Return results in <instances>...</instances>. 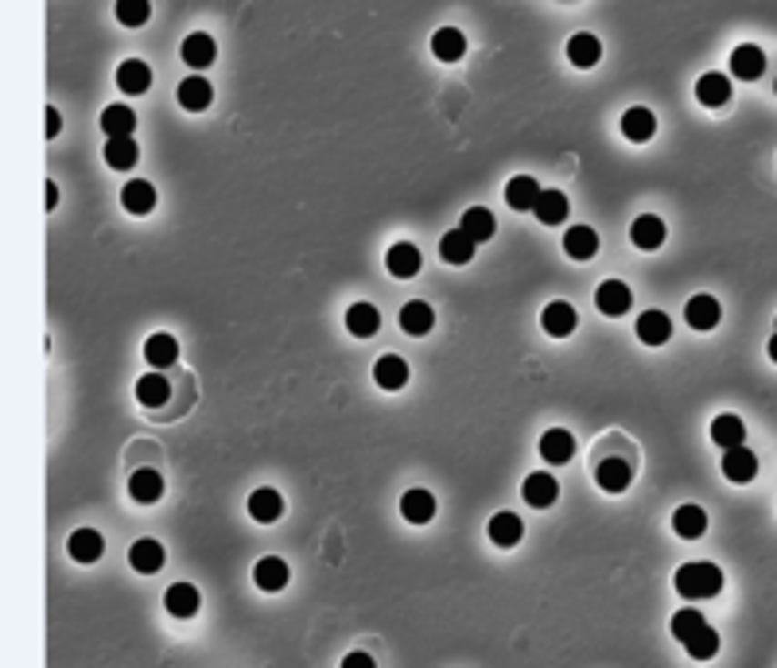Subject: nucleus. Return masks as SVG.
I'll return each instance as SVG.
<instances>
[{
    "label": "nucleus",
    "instance_id": "nucleus-41",
    "mask_svg": "<svg viewBox=\"0 0 777 668\" xmlns=\"http://www.w3.org/2000/svg\"><path fill=\"white\" fill-rule=\"evenodd\" d=\"M532 214H537V222H544V226H560L568 218V198L560 191H540V202Z\"/></svg>",
    "mask_w": 777,
    "mask_h": 668
},
{
    "label": "nucleus",
    "instance_id": "nucleus-8",
    "mask_svg": "<svg viewBox=\"0 0 777 668\" xmlns=\"http://www.w3.org/2000/svg\"><path fill=\"white\" fill-rule=\"evenodd\" d=\"M711 440L723 447V451H735V447H746V424L735 412H723L711 420Z\"/></svg>",
    "mask_w": 777,
    "mask_h": 668
},
{
    "label": "nucleus",
    "instance_id": "nucleus-44",
    "mask_svg": "<svg viewBox=\"0 0 777 668\" xmlns=\"http://www.w3.org/2000/svg\"><path fill=\"white\" fill-rule=\"evenodd\" d=\"M684 649H688V657H692V661H711L715 653H719V633L711 626H703Z\"/></svg>",
    "mask_w": 777,
    "mask_h": 668
},
{
    "label": "nucleus",
    "instance_id": "nucleus-45",
    "mask_svg": "<svg viewBox=\"0 0 777 668\" xmlns=\"http://www.w3.org/2000/svg\"><path fill=\"white\" fill-rule=\"evenodd\" d=\"M148 16H152V5H148V0H121V5H117V20H121L125 27H140Z\"/></svg>",
    "mask_w": 777,
    "mask_h": 668
},
{
    "label": "nucleus",
    "instance_id": "nucleus-3",
    "mask_svg": "<svg viewBox=\"0 0 777 668\" xmlns=\"http://www.w3.org/2000/svg\"><path fill=\"white\" fill-rule=\"evenodd\" d=\"M684 319H688V327H696V330H715L719 319H723V308H719L715 296H692L684 303Z\"/></svg>",
    "mask_w": 777,
    "mask_h": 668
},
{
    "label": "nucleus",
    "instance_id": "nucleus-50",
    "mask_svg": "<svg viewBox=\"0 0 777 668\" xmlns=\"http://www.w3.org/2000/svg\"><path fill=\"white\" fill-rule=\"evenodd\" d=\"M773 334H777V330H773Z\"/></svg>",
    "mask_w": 777,
    "mask_h": 668
},
{
    "label": "nucleus",
    "instance_id": "nucleus-6",
    "mask_svg": "<svg viewBox=\"0 0 777 668\" xmlns=\"http://www.w3.org/2000/svg\"><path fill=\"white\" fill-rule=\"evenodd\" d=\"M373 381H378L381 389H388V393L405 389V385H409V361L400 358V354H385V358H378V366H373Z\"/></svg>",
    "mask_w": 777,
    "mask_h": 668
},
{
    "label": "nucleus",
    "instance_id": "nucleus-49",
    "mask_svg": "<svg viewBox=\"0 0 777 668\" xmlns=\"http://www.w3.org/2000/svg\"><path fill=\"white\" fill-rule=\"evenodd\" d=\"M770 358L777 361V334H773V339H770Z\"/></svg>",
    "mask_w": 777,
    "mask_h": 668
},
{
    "label": "nucleus",
    "instance_id": "nucleus-7",
    "mask_svg": "<svg viewBox=\"0 0 777 668\" xmlns=\"http://www.w3.org/2000/svg\"><path fill=\"white\" fill-rule=\"evenodd\" d=\"M762 70H766V55H762V47H754V43L735 47V55H731V75L742 78V82H754V78H762Z\"/></svg>",
    "mask_w": 777,
    "mask_h": 668
},
{
    "label": "nucleus",
    "instance_id": "nucleus-35",
    "mask_svg": "<svg viewBox=\"0 0 777 668\" xmlns=\"http://www.w3.org/2000/svg\"><path fill=\"white\" fill-rule=\"evenodd\" d=\"M117 86L125 94H144L152 86V70H148V63H140V59H125L121 66H117Z\"/></svg>",
    "mask_w": 777,
    "mask_h": 668
},
{
    "label": "nucleus",
    "instance_id": "nucleus-24",
    "mask_svg": "<svg viewBox=\"0 0 777 668\" xmlns=\"http://www.w3.org/2000/svg\"><path fill=\"white\" fill-rule=\"evenodd\" d=\"M253 583L261 587V591H284L288 587V563L280 556H265V560H257V568H253Z\"/></svg>",
    "mask_w": 777,
    "mask_h": 668
},
{
    "label": "nucleus",
    "instance_id": "nucleus-14",
    "mask_svg": "<svg viewBox=\"0 0 777 668\" xmlns=\"http://www.w3.org/2000/svg\"><path fill=\"white\" fill-rule=\"evenodd\" d=\"M595 482L607 490V493H626L630 490V462H622L618 455L602 459L599 467H595Z\"/></svg>",
    "mask_w": 777,
    "mask_h": 668
},
{
    "label": "nucleus",
    "instance_id": "nucleus-39",
    "mask_svg": "<svg viewBox=\"0 0 777 668\" xmlns=\"http://www.w3.org/2000/svg\"><path fill=\"white\" fill-rule=\"evenodd\" d=\"M167 397H171V385L164 373H148L136 381V400L144 409H160V404H167Z\"/></svg>",
    "mask_w": 777,
    "mask_h": 668
},
{
    "label": "nucleus",
    "instance_id": "nucleus-2",
    "mask_svg": "<svg viewBox=\"0 0 777 668\" xmlns=\"http://www.w3.org/2000/svg\"><path fill=\"white\" fill-rule=\"evenodd\" d=\"M630 303H634V296H630V288H626L622 280H602V284H599V292H595V308H599L602 315L618 319V315H626V311H630Z\"/></svg>",
    "mask_w": 777,
    "mask_h": 668
},
{
    "label": "nucleus",
    "instance_id": "nucleus-9",
    "mask_svg": "<svg viewBox=\"0 0 777 668\" xmlns=\"http://www.w3.org/2000/svg\"><path fill=\"white\" fill-rule=\"evenodd\" d=\"M630 241H634L638 249H645V253L661 249V245H665V222H661L657 214H641L638 222L630 226Z\"/></svg>",
    "mask_w": 777,
    "mask_h": 668
},
{
    "label": "nucleus",
    "instance_id": "nucleus-30",
    "mask_svg": "<svg viewBox=\"0 0 777 668\" xmlns=\"http://www.w3.org/2000/svg\"><path fill=\"white\" fill-rule=\"evenodd\" d=\"M121 207L128 214H148L156 207V187L148 179H128L121 191Z\"/></svg>",
    "mask_w": 777,
    "mask_h": 668
},
{
    "label": "nucleus",
    "instance_id": "nucleus-21",
    "mask_svg": "<svg viewBox=\"0 0 777 668\" xmlns=\"http://www.w3.org/2000/svg\"><path fill=\"white\" fill-rule=\"evenodd\" d=\"M486 532H490V541L498 548H513V544H521L525 525H521V517L517 513H494L490 525H486Z\"/></svg>",
    "mask_w": 777,
    "mask_h": 668
},
{
    "label": "nucleus",
    "instance_id": "nucleus-34",
    "mask_svg": "<svg viewBox=\"0 0 777 668\" xmlns=\"http://www.w3.org/2000/svg\"><path fill=\"white\" fill-rule=\"evenodd\" d=\"M459 229L474 241V245H482V241H490L494 238V214L486 210V207H470L463 214V222H459Z\"/></svg>",
    "mask_w": 777,
    "mask_h": 668
},
{
    "label": "nucleus",
    "instance_id": "nucleus-37",
    "mask_svg": "<svg viewBox=\"0 0 777 668\" xmlns=\"http://www.w3.org/2000/svg\"><path fill=\"white\" fill-rule=\"evenodd\" d=\"M568 59H571V66H580V70H591L599 59H602V43L595 39V35H571V43H568Z\"/></svg>",
    "mask_w": 777,
    "mask_h": 668
},
{
    "label": "nucleus",
    "instance_id": "nucleus-33",
    "mask_svg": "<svg viewBox=\"0 0 777 668\" xmlns=\"http://www.w3.org/2000/svg\"><path fill=\"white\" fill-rule=\"evenodd\" d=\"M198 602H203V599H198V591L191 583H171L167 594H164V606L176 618H195L198 614Z\"/></svg>",
    "mask_w": 777,
    "mask_h": 668
},
{
    "label": "nucleus",
    "instance_id": "nucleus-16",
    "mask_svg": "<svg viewBox=\"0 0 777 668\" xmlns=\"http://www.w3.org/2000/svg\"><path fill=\"white\" fill-rule=\"evenodd\" d=\"M128 498L140 501V505H156L164 498V478L160 471H136L128 478Z\"/></svg>",
    "mask_w": 777,
    "mask_h": 668
},
{
    "label": "nucleus",
    "instance_id": "nucleus-19",
    "mask_svg": "<svg viewBox=\"0 0 777 668\" xmlns=\"http://www.w3.org/2000/svg\"><path fill=\"white\" fill-rule=\"evenodd\" d=\"M280 513H284V498H280L277 490L261 486V490L249 493V517H253V521H261V525H272V521H280Z\"/></svg>",
    "mask_w": 777,
    "mask_h": 668
},
{
    "label": "nucleus",
    "instance_id": "nucleus-36",
    "mask_svg": "<svg viewBox=\"0 0 777 668\" xmlns=\"http://www.w3.org/2000/svg\"><path fill=\"white\" fill-rule=\"evenodd\" d=\"M144 358H148L152 369H167L171 361L179 358V342L171 339V334H152V339L144 342Z\"/></svg>",
    "mask_w": 777,
    "mask_h": 668
},
{
    "label": "nucleus",
    "instance_id": "nucleus-17",
    "mask_svg": "<svg viewBox=\"0 0 777 668\" xmlns=\"http://www.w3.org/2000/svg\"><path fill=\"white\" fill-rule=\"evenodd\" d=\"M400 517H405L409 525H428V521L436 517V498H431L428 490H409L405 498H400Z\"/></svg>",
    "mask_w": 777,
    "mask_h": 668
},
{
    "label": "nucleus",
    "instance_id": "nucleus-42",
    "mask_svg": "<svg viewBox=\"0 0 777 668\" xmlns=\"http://www.w3.org/2000/svg\"><path fill=\"white\" fill-rule=\"evenodd\" d=\"M703 626H708V622H703V614H700V610H692V606H684V610H676V614H672V637L681 645L692 642Z\"/></svg>",
    "mask_w": 777,
    "mask_h": 668
},
{
    "label": "nucleus",
    "instance_id": "nucleus-1",
    "mask_svg": "<svg viewBox=\"0 0 777 668\" xmlns=\"http://www.w3.org/2000/svg\"><path fill=\"white\" fill-rule=\"evenodd\" d=\"M672 583L684 599H715V594L723 591V572H719L715 563H684Z\"/></svg>",
    "mask_w": 777,
    "mask_h": 668
},
{
    "label": "nucleus",
    "instance_id": "nucleus-15",
    "mask_svg": "<svg viewBox=\"0 0 777 668\" xmlns=\"http://www.w3.org/2000/svg\"><path fill=\"white\" fill-rule=\"evenodd\" d=\"M622 133H626V140H634V144L653 140V133H657V117H653V109H645V106L626 109V113H622Z\"/></svg>",
    "mask_w": 777,
    "mask_h": 668
},
{
    "label": "nucleus",
    "instance_id": "nucleus-26",
    "mask_svg": "<svg viewBox=\"0 0 777 668\" xmlns=\"http://www.w3.org/2000/svg\"><path fill=\"white\" fill-rule=\"evenodd\" d=\"M672 532L684 536V541H700V536L708 532V513H703L700 505H681V510L672 513Z\"/></svg>",
    "mask_w": 777,
    "mask_h": 668
},
{
    "label": "nucleus",
    "instance_id": "nucleus-23",
    "mask_svg": "<svg viewBox=\"0 0 777 668\" xmlns=\"http://www.w3.org/2000/svg\"><path fill=\"white\" fill-rule=\"evenodd\" d=\"M506 202L513 210H537V202H540V187H537V179L532 176H513L510 183H506Z\"/></svg>",
    "mask_w": 777,
    "mask_h": 668
},
{
    "label": "nucleus",
    "instance_id": "nucleus-10",
    "mask_svg": "<svg viewBox=\"0 0 777 668\" xmlns=\"http://www.w3.org/2000/svg\"><path fill=\"white\" fill-rule=\"evenodd\" d=\"M385 265H388V272H393L397 280H412V276L420 272V249L409 245V241H397L393 249L385 253Z\"/></svg>",
    "mask_w": 777,
    "mask_h": 668
},
{
    "label": "nucleus",
    "instance_id": "nucleus-22",
    "mask_svg": "<svg viewBox=\"0 0 777 668\" xmlns=\"http://www.w3.org/2000/svg\"><path fill=\"white\" fill-rule=\"evenodd\" d=\"M128 563H133L136 572H144V575L160 572L164 568V544L152 541V536H144V541H136L133 548H128Z\"/></svg>",
    "mask_w": 777,
    "mask_h": 668
},
{
    "label": "nucleus",
    "instance_id": "nucleus-18",
    "mask_svg": "<svg viewBox=\"0 0 777 668\" xmlns=\"http://www.w3.org/2000/svg\"><path fill=\"white\" fill-rule=\"evenodd\" d=\"M179 55H183V63H187V66L207 70V66L214 63V55H218V47H214V39H210L207 32H195V35H187V39H183Z\"/></svg>",
    "mask_w": 777,
    "mask_h": 668
},
{
    "label": "nucleus",
    "instance_id": "nucleus-28",
    "mask_svg": "<svg viewBox=\"0 0 777 668\" xmlns=\"http://www.w3.org/2000/svg\"><path fill=\"white\" fill-rule=\"evenodd\" d=\"M564 253L571 260H591L599 253V234L591 226H571L564 234Z\"/></svg>",
    "mask_w": 777,
    "mask_h": 668
},
{
    "label": "nucleus",
    "instance_id": "nucleus-32",
    "mask_svg": "<svg viewBox=\"0 0 777 668\" xmlns=\"http://www.w3.org/2000/svg\"><path fill=\"white\" fill-rule=\"evenodd\" d=\"M463 51H467V39L459 27H439L436 35H431V55L443 63H459L463 59Z\"/></svg>",
    "mask_w": 777,
    "mask_h": 668
},
{
    "label": "nucleus",
    "instance_id": "nucleus-27",
    "mask_svg": "<svg viewBox=\"0 0 777 668\" xmlns=\"http://www.w3.org/2000/svg\"><path fill=\"white\" fill-rule=\"evenodd\" d=\"M210 101H214V86L207 78H183L179 82V106L183 109H191V113H203L210 109Z\"/></svg>",
    "mask_w": 777,
    "mask_h": 668
},
{
    "label": "nucleus",
    "instance_id": "nucleus-4",
    "mask_svg": "<svg viewBox=\"0 0 777 668\" xmlns=\"http://www.w3.org/2000/svg\"><path fill=\"white\" fill-rule=\"evenodd\" d=\"M723 474H727V482H735V486L754 482V474H758V455L746 451V447L723 451Z\"/></svg>",
    "mask_w": 777,
    "mask_h": 668
},
{
    "label": "nucleus",
    "instance_id": "nucleus-46",
    "mask_svg": "<svg viewBox=\"0 0 777 668\" xmlns=\"http://www.w3.org/2000/svg\"><path fill=\"white\" fill-rule=\"evenodd\" d=\"M342 668H378V664H373L369 653H350V657H342Z\"/></svg>",
    "mask_w": 777,
    "mask_h": 668
},
{
    "label": "nucleus",
    "instance_id": "nucleus-5",
    "mask_svg": "<svg viewBox=\"0 0 777 668\" xmlns=\"http://www.w3.org/2000/svg\"><path fill=\"white\" fill-rule=\"evenodd\" d=\"M575 323H580V315H575V308L564 303V299H556V303H549V308L540 311V327L549 330L552 339H568V334L575 330Z\"/></svg>",
    "mask_w": 777,
    "mask_h": 668
},
{
    "label": "nucleus",
    "instance_id": "nucleus-11",
    "mask_svg": "<svg viewBox=\"0 0 777 668\" xmlns=\"http://www.w3.org/2000/svg\"><path fill=\"white\" fill-rule=\"evenodd\" d=\"M66 552L75 563H94V560H102L106 541H102V532H94V529H78V532H70Z\"/></svg>",
    "mask_w": 777,
    "mask_h": 668
},
{
    "label": "nucleus",
    "instance_id": "nucleus-48",
    "mask_svg": "<svg viewBox=\"0 0 777 668\" xmlns=\"http://www.w3.org/2000/svg\"><path fill=\"white\" fill-rule=\"evenodd\" d=\"M55 207H59V187L47 183V210H55Z\"/></svg>",
    "mask_w": 777,
    "mask_h": 668
},
{
    "label": "nucleus",
    "instance_id": "nucleus-20",
    "mask_svg": "<svg viewBox=\"0 0 777 668\" xmlns=\"http://www.w3.org/2000/svg\"><path fill=\"white\" fill-rule=\"evenodd\" d=\"M521 493H525V501L532 505V510H549V505H556L560 486H556L552 474H529L525 486H521Z\"/></svg>",
    "mask_w": 777,
    "mask_h": 668
},
{
    "label": "nucleus",
    "instance_id": "nucleus-40",
    "mask_svg": "<svg viewBox=\"0 0 777 668\" xmlns=\"http://www.w3.org/2000/svg\"><path fill=\"white\" fill-rule=\"evenodd\" d=\"M347 327H350L354 339H369V334H378L381 315H378L373 303H354V308L347 311Z\"/></svg>",
    "mask_w": 777,
    "mask_h": 668
},
{
    "label": "nucleus",
    "instance_id": "nucleus-43",
    "mask_svg": "<svg viewBox=\"0 0 777 668\" xmlns=\"http://www.w3.org/2000/svg\"><path fill=\"white\" fill-rule=\"evenodd\" d=\"M106 164L109 167H117V171H128V167H136V140H106Z\"/></svg>",
    "mask_w": 777,
    "mask_h": 668
},
{
    "label": "nucleus",
    "instance_id": "nucleus-13",
    "mask_svg": "<svg viewBox=\"0 0 777 668\" xmlns=\"http://www.w3.org/2000/svg\"><path fill=\"white\" fill-rule=\"evenodd\" d=\"M133 128H136V113L128 106H106L102 109V133L109 140H133Z\"/></svg>",
    "mask_w": 777,
    "mask_h": 668
},
{
    "label": "nucleus",
    "instance_id": "nucleus-38",
    "mask_svg": "<svg viewBox=\"0 0 777 668\" xmlns=\"http://www.w3.org/2000/svg\"><path fill=\"white\" fill-rule=\"evenodd\" d=\"M439 257L448 260V265H470L474 257V241L463 234V229H451V234L439 238Z\"/></svg>",
    "mask_w": 777,
    "mask_h": 668
},
{
    "label": "nucleus",
    "instance_id": "nucleus-12",
    "mask_svg": "<svg viewBox=\"0 0 777 668\" xmlns=\"http://www.w3.org/2000/svg\"><path fill=\"white\" fill-rule=\"evenodd\" d=\"M696 101H700V106H708V109L727 106V101H731V78L719 75V70L703 75V78L696 82Z\"/></svg>",
    "mask_w": 777,
    "mask_h": 668
},
{
    "label": "nucleus",
    "instance_id": "nucleus-25",
    "mask_svg": "<svg viewBox=\"0 0 777 668\" xmlns=\"http://www.w3.org/2000/svg\"><path fill=\"white\" fill-rule=\"evenodd\" d=\"M540 455H544V462H552V467H560V462H568V459L575 455V440H571V431H564V428L544 431V435H540Z\"/></svg>",
    "mask_w": 777,
    "mask_h": 668
},
{
    "label": "nucleus",
    "instance_id": "nucleus-29",
    "mask_svg": "<svg viewBox=\"0 0 777 668\" xmlns=\"http://www.w3.org/2000/svg\"><path fill=\"white\" fill-rule=\"evenodd\" d=\"M431 327H436V311H431L424 299H412L400 308V330L405 334H416V339H420V334H428Z\"/></svg>",
    "mask_w": 777,
    "mask_h": 668
},
{
    "label": "nucleus",
    "instance_id": "nucleus-31",
    "mask_svg": "<svg viewBox=\"0 0 777 668\" xmlns=\"http://www.w3.org/2000/svg\"><path fill=\"white\" fill-rule=\"evenodd\" d=\"M638 339L645 346H665L672 339V323H669V315L665 311H645L638 319Z\"/></svg>",
    "mask_w": 777,
    "mask_h": 668
},
{
    "label": "nucleus",
    "instance_id": "nucleus-47",
    "mask_svg": "<svg viewBox=\"0 0 777 668\" xmlns=\"http://www.w3.org/2000/svg\"><path fill=\"white\" fill-rule=\"evenodd\" d=\"M59 133V109H47V137Z\"/></svg>",
    "mask_w": 777,
    "mask_h": 668
}]
</instances>
